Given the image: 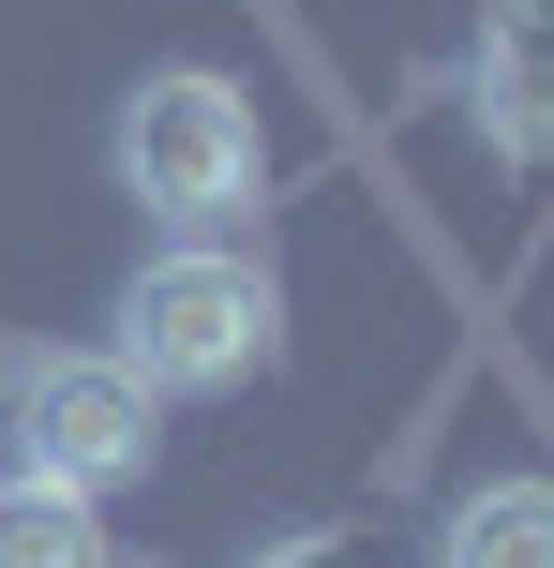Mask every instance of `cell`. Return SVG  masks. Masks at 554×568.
I'll list each match as a JSON object with an SVG mask.
<instances>
[{
	"label": "cell",
	"mask_w": 554,
	"mask_h": 568,
	"mask_svg": "<svg viewBox=\"0 0 554 568\" xmlns=\"http://www.w3.org/2000/svg\"><path fill=\"white\" fill-rule=\"evenodd\" d=\"M105 359L135 389H255L285 359V284H270V255H240V240H180V255H150L120 284V344Z\"/></svg>",
	"instance_id": "cell-1"
},
{
	"label": "cell",
	"mask_w": 554,
	"mask_h": 568,
	"mask_svg": "<svg viewBox=\"0 0 554 568\" xmlns=\"http://www.w3.org/2000/svg\"><path fill=\"white\" fill-rule=\"evenodd\" d=\"M435 568H554V479H480V494H450Z\"/></svg>",
	"instance_id": "cell-5"
},
{
	"label": "cell",
	"mask_w": 554,
	"mask_h": 568,
	"mask_svg": "<svg viewBox=\"0 0 554 568\" xmlns=\"http://www.w3.org/2000/svg\"><path fill=\"white\" fill-rule=\"evenodd\" d=\"M240 568H360L345 539H270V554H240Z\"/></svg>",
	"instance_id": "cell-7"
},
{
	"label": "cell",
	"mask_w": 554,
	"mask_h": 568,
	"mask_svg": "<svg viewBox=\"0 0 554 568\" xmlns=\"http://www.w3.org/2000/svg\"><path fill=\"white\" fill-rule=\"evenodd\" d=\"M0 419H16V479H60V494H120L165 449V389H135L105 344H30V359H0Z\"/></svg>",
	"instance_id": "cell-2"
},
{
	"label": "cell",
	"mask_w": 554,
	"mask_h": 568,
	"mask_svg": "<svg viewBox=\"0 0 554 568\" xmlns=\"http://www.w3.org/2000/svg\"><path fill=\"white\" fill-rule=\"evenodd\" d=\"M480 135L495 150H554V0H510L480 45Z\"/></svg>",
	"instance_id": "cell-4"
},
{
	"label": "cell",
	"mask_w": 554,
	"mask_h": 568,
	"mask_svg": "<svg viewBox=\"0 0 554 568\" xmlns=\"http://www.w3.org/2000/svg\"><path fill=\"white\" fill-rule=\"evenodd\" d=\"M120 180H135V210H165V225H240L255 210V180H270V135H255V90H225V75H150L135 105H120Z\"/></svg>",
	"instance_id": "cell-3"
},
{
	"label": "cell",
	"mask_w": 554,
	"mask_h": 568,
	"mask_svg": "<svg viewBox=\"0 0 554 568\" xmlns=\"http://www.w3.org/2000/svg\"><path fill=\"white\" fill-rule=\"evenodd\" d=\"M0 568H120L105 554V509L60 479H0Z\"/></svg>",
	"instance_id": "cell-6"
}]
</instances>
